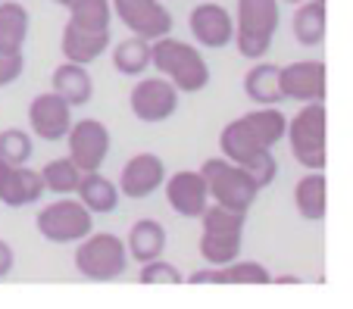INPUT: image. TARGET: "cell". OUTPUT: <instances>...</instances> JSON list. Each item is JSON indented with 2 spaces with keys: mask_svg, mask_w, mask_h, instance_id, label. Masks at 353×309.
Wrapping results in <instances>:
<instances>
[{
  "mask_svg": "<svg viewBox=\"0 0 353 309\" xmlns=\"http://www.w3.org/2000/svg\"><path fill=\"white\" fill-rule=\"evenodd\" d=\"M285 128L288 116L279 107H256L232 119L219 131V153L244 166L260 188H269L279 175V162H275L272 150L275 144L285 141Z\"/></svg>",
  "mask_w": 353,
  "mask_h": 309,
  "instance_id": "obj_1",
  "label": "cell"
},
{
  "mask_svg": "<svg viewBox=\"0 0 353 309\" xmlns=\"http://www.w3.org/2000/svg\"><path fill=\"white\" fill-rule=\"evenodd\" d=\"M150 66L157 69V75L172 81L181 94H197L213 78L210 63L207 56L200 54V47L172 38V34H163V38L150 41Z\"/></svg>",
  "mask_w": 353,
  "mask_h": 309,
  "instance_id": "obj_2",
  "label": "cell"
},
{
  "mask_svg": "<svg viewBox=\"0 0 353 309\" xmlns=\"http://www.w3.org/2000/svg\"><path fill=\"white\" fill-rule=\"evenodd\" d=\"M244 222L247 213L219 206V203H210L200 213V228L203 231H200L197 250L207 266H225V262L238 259L241 247H244Z\"/></svg>",
  "mask_w": 353,
  "mask_h": 309,
  "instance_id": "obj_3",
  "label": "cell"
},
{
  "mask_svg": "<svg viewBox=\"0 0 353 309\" xmlns=\"http://www.w3.org/2000/svg\"><path fill=\"white\" fill-rule=\"evenodd\" d=\"M281 25V3L279 0H238L234 16V41L244 60H263L275 41Z\"/></svg>",
  "mask_w": 353,
  "mask_h": 309,
  "instance_id": "obj_4",
  "label": "cell"
},
{
  "mask_svg": "<svg viewBox=\"0 0 353 309\" xmlns=\"http://www.w3.org/2000/svg\"><path fill=\"white\" fill-rule=\"evenodd\" d=\"M200 175H203V182H207L210 203L238 209V213H247L263 191L260 184H256V178L247 172L244 166L225 160V156H210V160H203Z\"/></svg>",
  "mask_w": 353,
  "mask_h": 309,
  "instance_id": "obj_5",
  "label": "cell"
},
{
  "mask_svg": "<svg viewBox=\"0 0 353 309\" xmlns=\"http://www.w3.org/2000/svg\"><path fill=\"white\" fill-rule=\"evenodd\" d=\"M72 266L88 281H116L128 269V250L125 241L113 231H91L75 244Z\"/></svg>",
  "mask_w": 353,
  "mask_h": 309,
  "instance_id": "obj_6",
  "label": "cell"
},
{
  "mask_svg": "<svg viewBox=\"0 0 353 309\" xmlns=\"http://www.w3.org/2000/svg\"><path fill=\"white\" fill-rule=\"evenodd\" d=\"M325 103H303L288 119V147L303 169H325Z\"/></svg>",
  "mask_w": 353,
  "mask_h": 309,
  "instance_id": "obj_7",
  "label": "cell"
},
{
  "mask_svg": "<svg viewBox=\"0 0 353 309\" xmlns=\"http://www.w3.org/2000/svg\"><path fill=\"white\" fill-rule=\"evenodd\" d=\"M34 228L50 244H79L94 231V213L75 194H63L41 209Z\"/></svg>",
  "mask_w": 353,
  "mask_h": 309,
  "instance_id": "obj_8",
  "label": "cell"
},
{
  "mask_svg": "<svg viewBox=\"0 0 353 309\" xmlns=\"http://www.w3.org/2000/svg\"><path fill=\"white\" fill-rule=\"evenodd\" d=\"M179 97L181 91L163 75H150V78L134 81L132 94H128V107H132V116L144 125H157V122H166L169 116H175L179 109Z\"/></svg>",
  "mask_w": 353,
  "mask_h": 309,
  "instance_id": "obj_9",
  "label": "cell"
},
{
  "mask_svg": "<svg viewBox=\"0 0 353 309\" xmlns=\"http://www.w3.org/2000/svg\"><path fill=\"white\" fill-rule=\"evenodd\" d=\"M116 19L128 28V34H138L144 41H157L163 34H172L175 19L163 0H110Z\"/></svg>",
  "mask_w": 353,
  "mask_h": 309,
  "instance_id": "obj_10",
  "label": "cell"
},
{
  "mask_svg": "<svg viewBox=\"0 0 353 309\" xmlns=\"http://www.w3.org/2000/svg\"><path fill=\"white\" fill-rule=\"evenodd\" d=\"M66 147H69V160L81 172H97L107 162L113 138H110V128L100 119H79L66 131Z\"/></svg>",
  "mask_w": 353,
  "mask_h": 309,
  "instance_id": "obj_11",
  "label": "cell"
},
{
  "mask_svg": "<svg viewBox=\"0 0 353 309\" xmlns=\"http://www.w3.org/2000/svg\"><path fill=\"white\" fill-rule=\"evenodd\" d=\"M279 87L281 100L297 103H325L328 87V69L322 60H297L279 66Z\"/></svg>",
  "mask_w": 353,
  "mask_h": 309,
  "instance_id": "obj_12",
  "label": "cell"
},
{
  "mask_svg": "<svg viewBox=\"0 0 353 309\" xmlns=\"http://www.w3.org/2000/svg\"><path fill=\"white\" fill-rule=\"evenodd\" d=\"M166 175L169 172H166L163 156L144 150V153H134L132 160L122 166L116 188H119V194L128 197V200H147L150 194H157V191L163 188Z\"/></svg>",
  "mask_w": 353,
  "mask_h": 309,
  "instance_id": "obj_13",
  "label": "cell"
},
{
  "mask_svg": "<svg viewBox=\"0 0 353 309\" xmlns=\"http://www.w3.org/2000/svg\"><path fill=\"white\" fill-rule=\"evenodd\" d=\"M69 125H72V107L54 91H44L28 103V128L38 141L57 144L66 138Z\"/></svg>",
  "mask_w": 353,
  "mask_h": 309,
  "instance_id": "obj_14",
  "label": "cell"
},
{
  "mask_svg": "<svg viewBox=\"0 0 353 309\" xmlns=\"http://www.w3.org/2000/svg\"><path fill=\"white\" fill-rule=\"evenodd\" d=\"M188 28L197 47L207 50H222L234 41V16L222 3H197L188 16Z\"/></svg>",
  "mask_w": 353,
  "mask_h": 309,
  "instance_id": "obj_15",
  "label": "cell"
},
{
  "mask_svg": "<svg viewBox=\"0 0 353 309\" xmlns=\"http://www.w3.org/2000/svg\"><path fill=\"white\" fill-rule=\"evenodd\" d=\"M163 191H166L172 213L181 219H200V213L210 206V191L200 169H181L175 175H166Z\"/></svg>",
  "mask_w": 353,
  "mask_h": 309,
  "instance_id": "obj_16",
  "label": "cell"
},
{
  "mask_svg": "<svg viewBox=\"0 0 353 309\" xmlns=\"http://www.w3.org/2000/svg\"><path fill=\"white\" fill-rule=\"evenodd\" d=\"M110 28H85V25H75V22L66 19L63 25V38H60V50H63V60L69 63H81V66H91L94 60L110 50Z\"/></svg>",
  "mask_w": 353,
  "mask_h": 309,
  "instance_id": "obj_17",
  "label": "cell"
},
{
  "mask_svg": "<svg viewBox=\"0 0 353 309\" xmlns=\"http://www.w3.org/2000/svg\"><path fill=\"white\" fill-rule=\"evenodd\" d=\"M188 284H272V272L256 259H232L225 266H207L191 272Z\"/></svg>",
  "mask_w": 353,
  "mask_h": 309,
  "instance_id": "obj_18",
  "label": "cell"
},
{
  "mask_svg": "<svg viewBox=\"0 0 353 309\" xmlns=\"http://www.w3.org/2000/svg\"><path fill=\"white\" fill-rule=\"evenodd\" d=\"M294 209L307 222H322L328 209V182L322 169H307V175L294 184Z\"/></svg>",
  "mask_w": 353,
  "mask_h": 309,
  "instance_id": "obj_19",
  "label": "cell"
},
{
  "mask_svg": "<svg viewBox=\"0 0 353 309\" xmlns=\"http://www.w3.org/2000/svg\"><path fill=\"white\" fill-rule=\"evenodd\" d=\"M50 91L60 94L69 107H85L94 97V78H91V72H88V66L66 60L50 75Z\"/></svg>",
  "mask_w": 353,
  "mask_h": 309,
  "instance_id": "obj_20",
  "label": "cell"
},
{
  "mask_svg": "<svg viewBox=\"0 0 353 309\" xmlns=\"http://www.w3.org/2000/svg\"><path fill=\"white\" fill-rule=\"evenodd\" d=\"M44 197V182H41L38 169L13 166L0 184V203L10 209H22L28 203H38Z\"/></svg>",
  "mask_w": 353,
  "mask_h": 309,
  "instance_id": "obj_21",
  "label": "cell"
},
{
  "mask_svg": "<svg viewBox=\"0 0 353 309\" xmlns=\"http://www.w3.org/2000/svg\"><path fill=\"white\" fill-rule=\"evenodd\" d=\"M75 197H79V200L85 203L94 215L116 213V209H119V200H122L116 182H110L107 175H100V169L97 172H81L79 188H75Z\"/></svg>",
  "mask_w": 353,
  "mask_h": 309,
  "instance_id": "obj_22",
  "label": "cell"
},
{
  "mask_svg": "<svg viewBox=\"0 0 353 309\" xmlns=\"http://www.w3.org/2000/svg\"><path fill=\"white\" fill-rule=\"evenodd\" d=\"M166 241L169 237H166L163 222H157V219H138L128 228V237H125L128 259H138V262L157 259V256L166 253Z\"/></svg>",
  "mask_w": 353,
  "mask_h": 309,
  "instance_id": "obj_23",
  "label": "cell"
},
{
  "mask_svg": "<svg viewBox=\"0 0 353 309\" xmlns=\"http://www.w3.org/2000/svg\"><path fill=\"white\" fill-rule=\"evenodd\" d=\"M32 28V16L19 0H0V50L3 54H22Z\"/></svg>",
  "mask_w": 353,
  "mask_h": 309,
  "instance_id": "obj_24",
  "label": "cell"
},
{
  "mask_svg": "<svg viewBox=\"0 0 353 309\" xmlns=\"http://www.w3.org/2000/svg\"><path fill=\"white\" fill-rule=\"evenodd\" d=\"M244 94L256 107H275L281 103V87H279V66L266 60H254V66L244 75Z\"/></svg>",
  "mask_w": 353,
  "mask_h": 309,
  "instance_id": "obj_25",
  "label": "cell"
},
{
  "mask_svg": "<svg viewBox=\"0 0 353 309\" xmlns=\"http://www.w3.org/2000/svg\"><path fill=\"white\" fill-rule=\"evenodd\" d=\"M325 28H328V19H325V3H316V0H303L297 3L294 10V19H291V32H294V41L300 47H319L325 41Z\"/></svg>",
  "mask_w": 353,
  "mask_h": 309,
  "instance_id": "obj_26",
  "label": "cell"
},
{
  "mask_svg": "<svg viewBox=\"0 0 353 309\" xmlns=\"http://www.w3.org/2000/svg\"><path fill=\"white\" fill-rule=\"evenodd\" d=\"M113 69L128 78L144 75L150 69V41L138 38V34H128L125 41H119L113 47Z\"/></svg>",
  "mask_w": 353,
  "mask_h": 309,
  "instance_id": "obj_27",
  "label": "cell"
},
{
  "mask_svg": "<svg viewBox=\"0 0 353 309\" xmlns=\"http://www.w3.org/2000/svg\"><path fill=\"white\" fill-rule=\"evenodd\" d=\"M79 178H81V169L75 166L69 156H57V160H50L44 169H41V182H44V191H50V194H57V197L75 194V188H79Z\"/></svg>",
  "mask_w": 353,
  "mask_h": 309,
  "instance_id": "obj_28",
  "label": "cell"
},
{
  "mask_svg": "<svg viewBox=\"0 0 353 309\" xmlns=\"http://www.w3.org/2000/svg\"><path fill=\"white\" fill-rule=\"evenodd\" d=\"M69 22L85 28H110L113 22V7L110 0H69Z\"/></svg>",
  "mask_w": 353,
  "mask_h": 309,
  "instance_id": "obj_29",
  "label": "cell"
},
{
  "mask_svg": "<svg viewBox=\"0 0 353 309\" xmlns=\"http://www.w3.org/2000/svg\"><path fill=\"white\" fill-rule=\"evenodd\" d=\"M34 153V141L32 131L26 128H3L0 131V160L10 166H26Z\"/></svg>",
  "mask_w": 353,
  "mask_h": 309,
  "instance_id": "obj_30",
  "label": "cell"
},
{
  "mask_svg": "<svg viewBox=\"0 0 353 309\" xmlns=\"http://www.w3.org/2000/svg\"><path fill=\"white\" fill-rule=\"evenodd\" d=\"M138 281L141 284H185V275L179 272V266H172V262H166L163 256H157V259L141 262Z\"/></svg>",
  "mask_w": 353,
  "mask_h": 309,
  "instance_id": "obj_31",
  "label": "cell"
},
{
  "mask_svg": "<svg viewBox=\"0 0 353 309\" xmlns=\"http://www.w3.org/2000/svg\"><path fill=\"white\" fill-rule=\"evenodd\" d=\"M22 72H26V56L22 54H3V50H0V87L19 81Z\"/></svg>",
  "mask_w": 353,
  "mask_h": 309,
  "instance_id": "obj_32",
  "label": "cell"
},
{
  "mask_svg": "<svg viewBox=\"0 0 353 309\" xmlns=\"http://www.w3.org/2000/svg\"><path fill=\"white\" fill-rule=\"evenodd\" d=\"M13 266H16V253H13V247H10L3 237H0V278H7L10 272H13Z\"/></svg>",
  "mask_w": 353,
  "mask_h": 309,
  "instance_id": "obj_33",
  "label": "cell"
},
{
  "mask_svg": "<svg viewBox=\"0 0 353 309\" xmlns=\"http://www.w3.org/2000/svg\"><path fill=\"white\" fill-rule=\"evenodd\" d=\"M10 169H13V166H10V162H3V160H0V184H3V178H7V172H10Z\"/></svg>",
  "mask_w": 353,
  "mask_h": 309,
  "instance_id": "obj_34",
  "label": "cell"
},
{
  "mask_svg": "<svg viewBox=\"0 0 353 309\" xmlns=\"http://www.w3.org/2000/svg\"><path fill=\"white\" fill-rule=\"evenodd\" d=\"M279 3H291V7H297V3H303V0H279Z\"/></svg>",
  "mask_w": 353,
  "mask_h": 309,
  "instance_id": "obj_35",
  "label": "cell"
},
{
  "mask_svg": "<svg viewBox=\"0 0 353 309\" xmlns=\"http://www.w3.org/2000/svg\"><path fill=\"white\" fill-rule=\"evenodd\" d=\"M54 3H60V7H66V3H69V0H54Z\"/></svg>",
  "mask_w": 353,
  "mask_h": 309,
  "instance_id": "obj_36",
  "label": "cell"
}]
</instances>
